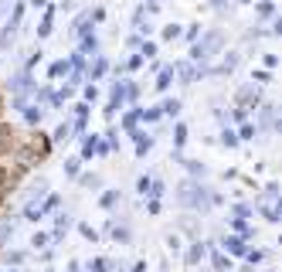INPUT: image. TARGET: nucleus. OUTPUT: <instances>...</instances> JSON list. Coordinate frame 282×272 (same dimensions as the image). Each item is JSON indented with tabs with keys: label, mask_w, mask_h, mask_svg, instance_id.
I'll return each instance as SVG.
<instances>
[{
	"label": "nucleus",
	"mask_w": 282,
	"mask_h": 272,
	"mask_svg": "<svg viewBox=\"0 0 282 272\" xmlns=\"http://www.w3.org/2000/svg\"><path fill=\"white\" fill-rule=\"evenodd\" d=\"M150 146H153V136H146V133H140V139H136V153L143 156V153H146V150H150Z\"/></svg>",
	"instance_id": "nucleus-7"
},
{
	"label": "nucleus",
	"mask_w": 282,
	"mask_h": 272,
	"mask_svg": "<svg viewBox=\"0 0 282 272\" xmlns=\"http://www.w3.org/2000/svg\"><path fill=\"white\" fill-rule=\"evenodd\" d=\"M221 143H225V146H235V143H238V136L231 133V130H225V133H221Z\"/></svg>",
	"instance_id": "nucleus-18"
},
{
	"label": "nucleus",
	"mask_w": 282,
	"mask_h": 272,
	"mask_svg": "<svg viewBox=\"0 0 282 272\" xmlns=\"http://www.w3.org/2000/svg\"><path fill=\"white\" fill-rule=\"evenodd\" d=\"M173 139H177V146H180V143L187 139V130H184V126H177V136H173Z\"/></svg>",
	"instance_id": "nucleus-23"
},
{
	"label": "nucleus",
	"mask_w": 282,
	"mask_h": 272,
	"mask_svg": "<svg viewBox=\"0 0 282 272\" xmlns=\"http://www.w3.org/2000/svg\"><path fill=\"white\" fill-rule=\"evenodd\" d=\"M44 242H48L44 235H34V238H31V245H34V249H44Z\"/></svg>",
	"instance_id": "nucleus-24"
},
{
	"label": "nucleus",
	"mask_w": 282,
	"mask_h": 272,
	"mask_svg": "<svg viewBox=\"0 0 282 272\" xmlns=\"http://www.w3.org/2000/svg\"><path fill=\"white\" fill-rule=\"evenodd\" d=\"M214 269H218V272H231V269H228V262H225L218 252H214Z\"/></svg>",
	"instance_id": "nucleus-19"
},
{
	"label": "nucleus",
	"mask_w": 282,
	"mask_h": 272,
	"mask_svg": "<svg viewBox=\"0 0 282 272\" xmlns=\"http://www.w3.org/2000/svg\"><path fill=\"white\" fill-rule=\"evenodd\" d=\"M68 68H72L68 61H55V65H51V78H61V75H68Z\"/></svg>",
	"instance_id": "nucleus-9"
},
{
	"label": "nucleus",
	"mask_w": 282,
	"mask_h": 272,
	"mask_svg": "<svg viewBox=\"0 0 282 272\" xmlns=\"http://www.w3.org/2000/svg\"><path fill=\"white\" fill-rule=\"evenodd\" d=\"M109 269V262L106 259H95V262H89V272H106Z\"/></svg>",
	"instance_id": "nucleus-14"
},
{
	"label": "nucleus",
	"mask_w": 282,
	"mask_h": 272,
	"mask_svg": "<svg viewBox=\"0 0 282 272\" xmlns=\"http://www.w3.org/2000/svg\"><path fill=\"white\" fill-rule=\"evenodd\" d=\"M106 75V58H95V68H92V78H102Z\"/></svg>",
	"instance_id": "nucleus-15"
},
{
	"label": "nucleus",
	"mask_w": 282,
	"mask_h": 272,
	"mask_svg": "<svg viewBox=\"0 0 282 272\" xmlns=\"http://www.w3.org/2000/svg\"><path fill=\"white\" fill-rule=\"evenodd\" d=\"M218 48H221V31H207L204 41H197V44L190 48V58L201 65V61H207L214 51H218Z\"/></svg>",
	"instance_id": "nucleus-2"
},
{
	"label": "nucleus",
	"mask_w": 282,
	"mask_h": 272,
	"mask_svg": "<svg viewBox=\"0 0 282 272\" xmlns=\"http://www.w3.org/2000/svg\"><path fill=\"white\" fill-rule=\"evenodd\" d=\"M225 249L228 252H235V255H245V242L242 238H225Z\"/></svg>",
	"instance_id": "nucleus-6"
},
{
	"label": "nucleus",
	"mask_w": 282,
	"mask_h": 272,
	"mask_svg": "<svg viewBox=\"0 0 282 272\" xmlns=\"http://www.w3.org/2000/svg\"><path fill=\"white\" fill-rule=\"evenodd\" d=\"M259 14H262V17H272V14H276V7H272V0H265V3H259Z\"/></svg>",
	"instance_id": "nucleus-17"
},
{
	"label": "nucleus",
	"mask_w": 282,
	"mask_h": 272,
	"mask_svg": "<svg viewBox=\"0 0 282 272\" xmlns=\"http://www.w3.org/2000/svg\"><path fill=\"white\" fill-rule=\"evenodd\" d=\"M153 55H156V44H153V41H146V44L140 48V58H153Z\"/></svg>",
	"instance_id": "nucleus-13"
},
{
	"label": "nucleus",
	"mask_w": 282,
	"mask_h": 272,
	"mask_svg": "<svg viewBox=\"0 0 282 272\" xmlns=\"http://www.w3.org/2000/svg\"><path fill=\"white\" fill-rule=\"evenodd\" d=\"M14 34H17V24H3V31H0V51H7L10 44H14Z\"/></svg>",
	"instance_id": "nucleus-3"
},
{
	"label": "nucleus",
	"mask_w": 282,
	"mask_h": 272,
	"mask_svg": "<svg viewBox=\"0 0 282 272\" xmlns=\"http://www.w3.org/2000/svg\"><path fill=\"white\" fill-rule=\"evenodd\" d=\"M242 3H255V0H242Z\"/></svg>",
	"instance_id": "nucleus-28"
},
{
	"label": "nucleus",
	"mask_w": 282,
	"mask_h": 272,
	"mask_svg": "<svg viewBox=\"0 0 282 272\" xmlns=\"http://www.w3.org/2000/svg\"><path fill=\"white\" fill-rule=\"evenodd\" d=\"M170 78H173V68H163V72H160V78H156V89H160V92L170 85Z\"/></svg>",
	"instance_id": "nucleus-10"
},
{
	"label": "nucleus",
	"mask_w": 282,
	"mask_h": 272,
	"mask_svg": "<svg viewBox=\"0 0 282 272\" xmlns=\"http://www.w3.org/2000/svg\"><path fill=\"white\" fill-rule=\"evenodd\" d=\"M116 201H119V194H116V191H109V194H102V204H106V208H113Z\"/></svg>",
	"instance_id": "nucleus-20"
},
{
	"label": "nucleus",
	"mask_w": 282,
	"mask_h": 272,
	"mask_svg": "<svg viewBox=\"0 0 282 272\" xmlns=\"http://www.w3.org/2000/svg\"><path fill=\"white\" fill-rule=\"evenodd\" d=\"M65 139H72V126H68V123L55 130V143H65Z\"/></svg>",
	"instance_id": "nucleus-11"
},
{
	"label": "nucleus",
	"mask_w": 282,
	"mask_h": 272,
	"mask_svg": "<svg viewBox=\"0 0 282 272\" xmlns=\"http://www.w3.org/2000/svg\"><path fill=\"white\" fill-rule=\"evenodd\" d=\"M163 38H167V41L180 38V24H167V27H163Z\"/></svg>",
	"instance_id": "nucleus-12"
},
{
	"label": "nucleus",
	"mask_w": 282,
	"mask_h": 272,
	"mask_svg": "<svg viewBox=\"0 0 282 272\" xmlns=\"http://www.w3.org/2000/svg\"><path fill=\"white\" fill-rule=\"evenodd\" d=\"M31 3H34V7H44V3H48V0H31Z\"/></svg>",
	"instance_id": "nucleus-26"
},
{
	"label": "nucleus",
	"mask_w": 282,
	"mask_h": 272,
	"mask_svg": "<svg viewBox=\"0 0 282 272\" xmlns=\"http://www.w3.org/2000/svg\"><path fill=\"white\" fill-rule=\"evenodd\" d=\"M160 109H163L167 116H180V102H177V99H167V102H163Z\"/></svg>",
	"instance_id": "nucleus-8"
},
{
	"label": "nucleus",
	"mask_w": 282,
	"mask_h": 272,
	"mask_svg": "<svg viewBox=\"0 0 282 272\" xmlns=\"http://www.w3.org/2000/svg\"><path fill=\"white\" fill-rule=\"evenodd\" d=\"M3 7H7V0H0V17H3Z\"/></svg>",
	"instance_id": "nucleus-27"
},
{
	"label": "nucleus",
	"mask_w": 282,
	"mask_h": 272,
	"mask_svg": "<svg viewBox=\"0 0 282 272\" xmlns=\"http://www.w3.org/2000/svg\"><path fill=\"white\" fill-rule=\"evenodd\" d=\"M173 72H177V75L184 78V85H190V82L197 78V72H194V65H187V61H177V65H173Z\"/></svg>",
	"instance_id": "nucleus-4"
},
{
	"label": "nucleus",
	"mask_w": 282,
	"mask_h": 272,
	"mask_svg": "<svg viewBox=\"0 0 282 272\" xmlns=\"http://www.w3.org/2000/svg\"><path fill=\"white\" fill-rule=\"evenodd\" d=\"M197 27H201V24H190L187 27V41H197Z\"/></svg>",
	"instance_id": "nucleus-25"
},
{
	"label": "nucleus",
	"mask_w": 282,
	"mask_h": 272,
	"mask_svg": "<svg viewBox=\"0 0 282 272\" xmlns=\"http://www.w3.org/2000/svg\"><path fill=\"white\" fill-rule=\"evenodd\" d=\"M82 184H85V187H99V184H102V180H99V177H82Z\"/></svg>",
	"instance_id": "nucleus-21"
},
{
	"label": "nucleus",
	"mask_w": 282,
	"mask_h": 272,
	"mask_svg": "<svg viewBox=\"0 0 282 272\" xmlns=\"http://www.w3.org/2000/svg\"><path fill=\"white\" fill-rule=\"evenodd\" d=\"M177 197H180V204H190V208H197V211H207V204H211L207 187L194 184V180H184V184H180V191H177Z\"/></svg>",
	"instance_id": "nucleus-1"
},
{
	"label": "nucleus",
	"mask_w": 282,
	"mask_h": 272,
	"mask_svg": "<svg viewBox=\"0 0 282 272\" xmlns=\"http://www.w3.org/2000/svg\"><path fill=\"white\" fill-rule=\"evenodd\" d=\"M140 194H150V177H140Z\"/></svg>",
	"instance_id": "nucleus-22"
},
{
	"label": "nucleus",
	"mask_w": 282,
	"mask_h": 272,
	"mask_svg": "<svg viewBox=\"0 0 282 272\" xmlns=\"http://www.w3.org/2000/svg\"><path fill=\"white\" fill-rule=\"evenodd\" d=\"M99 51V41L89 38V34H82V55H95Z\"/></svg>",
	"instance_id": "nucleus-5"
},
{
	"label": "nucleus",
	"mask_w": 282,
	"mask_h": 272,
	"mask_svg": "<svg viewBox=\"0 0 282 272\" xmlns=\"http://www.w3.org/2000/svg\"><path fill=\"white\" fill-rule=\"evenodd\" d=\"M24 119H27V123H41V109H34V106L24 109Z\"/></svg>",
	"instance_id": "nucleus-16"
}]
</instances>
